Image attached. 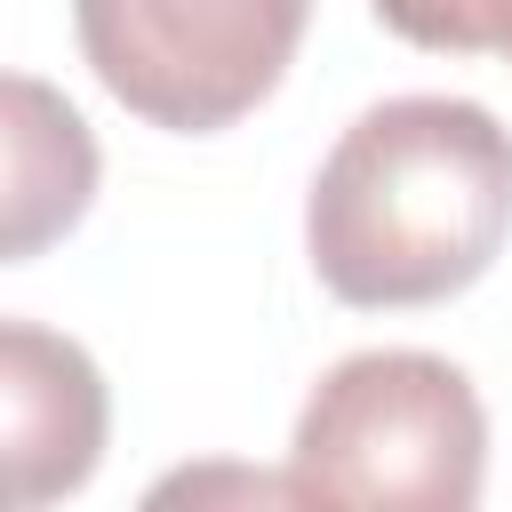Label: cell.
Instances as JSON below:
<instances>
[{
  "mask_svg": "<svg viewBox=\"0 0 512 512\" xmlns=\"http://www.w3.org/2000/svg\"><path fill=\"white\" fill-rule=\"evenodd\" d=\"M512 240V128L472 96H384L304 192V256L352 312L464 296Z\"/></svg>",
  "mask_w": 512,
  "mask_h": 512,
  "instance_id": "6da1fadb",
  "label": "cell"
},
{
  "mask_svg": "<svg viewBox=\"0 0 512 512\" xmlns=\"http://www.w3.org/2000/svg\"><path fill=\"white\" fill-rule=\"evenodd\" d=\"M288 472L304 504L472 512L488 480V408L440 352H352L296 408Z\"/></svg>",
  "mask_w": 512,
  "mask_h": 512,
  "instance_id": "7a4b0ae2",
  "label": "cell"
},
{
  "mask_svg": "<svg viewBox=\"0 0 512 512\" xmlns=\"http://www.w3.org/2000/svg\"><path fill=\"white\" fill-rule=\"evenodd\" d=\"M312 0H72V32L112 104L168 136L248 120L296 64Z\"/></svg>",
  "mask_w": 512,
  "mask_h": 512,
  "instance_id": "3957f363",
  "label": "cell"
},
{
  "mask_svg": "<svg viewBox=\"0 0 512 512\" xmlns=\"http://www.w3.org/2000/svg\"><path fill=\"white\" fill-rule=\"evenodd\" d=\"M104 432H112V400L96 360L40 328V320H0V448H8V496L56 504L80 496L88 472L104 464Z\"/></svg>",
  "mask_w": 512,
  "mask_h": 512,
  "instance_id": "277c9868",
  "label": "cell"
},
{
  "mask_svg": "<svg viewBox=\"0 0 512 512\" xmlns=\"http://www.w3.org/2000/svg\"><path fill=\"white\" fill-rule=\"evenodd\" d=\"M0 144H8V224H0V256L32 264L48 240H64L88 200H96V136L88 120L32 72L0 80Z\"/></svg>",
  "mask_w": 512,
  "mask_h": 512,
  "instance_id": "5b68a950",
  "label": "cell"
},
{
  "mask_svg": "<svg viewBox=\"0 0 512 512\" xmlns=\"http://www.w3.org/2000/svg\"><path fill=\"white\" fill-rule=\"evenodd\" d=\"M384 32L432 56H504L512 64V0H368Z\"/></svg>",
  "mask_w": 512,
  "mask_h": 512,
  "instance_id": "8992f818",
  "label": "cell"
}]
</instances>
